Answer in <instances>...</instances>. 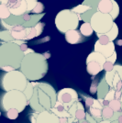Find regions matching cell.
Listing matches in <instances>:
<instances>
[{"label":"cell","instance_id":"cell-1","mask_svg":"<svg viewBox=\"0 0 122 123\" xmlns=\"http://www.w3.org/2000/svg\"><path fill=\"white\" fill-rule=\"evenodd\" d=\"M34 87L29 105L34 112L51 111L57 102V93L50 84L31 82Z\"/></svg>","mask_w":122,"mask_h":123},{"label":"cell","instance_id":"cell-2","mask_svg":"<svg viewBox=\"0 0 122 123\" xmlns=\"http://www.w3.org/2000/svg\"><path fill=\"white\" fill-rule=\"evenodd\" d=\"M19 71L30 82H36L46 75L48 72V62L42 53H30L24 56Z\"/></svg>","mask_w":122,"mask_h":123},{"label":"cell","instance_id":"cell-3","mask_svg":"<svg viewBox=\"0 0 122 123\" xmlns=\"http://www.w3.org/2000/svg\"><path fill=\"white\" fill-rule=\"evenodd\" d=\"M25 56L20 47L14 42H4L0 45V69L6 73L20 68Z\"/></svg>","mask_w":122,"mask_h":123},{"label":"cell","instance_id":"cell-4","mask_svg":"<svg viewBox=\"0 0 122 123\" xmlns=\"http://www.w3.org/2000/svg\"><path fill=\"white\" fill-rule=\"evenodd\" d=\"M30 82L26 76L18 70L6 73L1 79V88L6 91L18 90L24 92L28 83Z\"/></svg>","mask_w":122,"mask_h":123},{"label":"cell","instance_id":"cell-5","mask_svg":"<svg viewBox=\"0 0 122 123\" xmlns=\"http://www.w3.org/2000/svg\"><path fill=\"white\" fill-rule=\"evenodd\" d=\"M80 20V15L74 13L72 9H63L56 15L55 25L61 33L65 34L67 31L77 30Z\"/></svg>","mask_w":122,"mask_h":123},{"label":"cell","instance_id":"cell-6","mask_svg":"<svg viewBox=\"0 0 122 123\" xmlns=\"http://www.w3.org/2000/svg\"><path fill=\"white\" fill-rule=\"evenodd\" d=\"M29 105V101L24 93L18 90H12L4 94L1 99L2 109L6 112L9 109H17L18 112H22Z\"/></svg>","mask_w":122,"mask_h":123},{"label":"cell","instance_id":"cell-7","mask_svg":"<svg viewBox=\"0 0 122 123\" xmlns=\"http://www.w3.org/2000/svg\"><path fill=\"white\" fill-rule=\"evenodd\" d=\"M114 24V19L108 14L97 11L92 16L90 25L93 31L98 34H106L110 31Z\"/></svg>","mask_w":122,"mask_h":123},{"label":"cell","instance_id":"cell-8","mask_svg":"<svg viewBox=\"0 0 122 123\" xmlns=\"http://www.w3.org/2000/svg\"><path fill=\"white\" fill-rule=\"evenodd\" d=\"M104 78L110 88L116 91H122V65L116 64L113 70L110 72H106Z\"/></svg>","mask_w":122,"mask_h":123},{"label":"cell","instance_id":"cell-9","mask_svg":"<svg viewBox=\"0 0 122 123\" xmlns=\"http://www.w3.org/2000/svg\"><path fill=\"white\" fill-rule=\"evenodd\" d=\"M78 100H80L78 93L73 88H63L57 93V101L61 103L67 110Z\"/></svg>","mask_w":122,"mask_h":123},{"label":"cell","instance_id":"cell-10","mask_svg":"<svg viewBox=\"0 0 122 123\" xmlns=\"http://www.w3.org/2000/svg\"><path fill=\"white\" fill-rule=\"evenodd\" d=\"M97 11L110 15L115 20L119 15V6L115 0H101L98 4Z\"/></svg>","mask_w":122,"mask_h":123},{"label":"cell","instance_id":"cell-11","mask_svg":"<svg viewBox=\"0 0 122 123\" xmlns=\"http://www.w3.org/2000/svg\"><path fill=\"white\" fill-rule=\"evenodd\" d=\"M68 112L70 114V118L68 119V123H76L78 121H82L85 119V110L84 105L80 100L74 103L71 108H69Z\"/></svg>","mask_w":122,"mask_h":123},{"label":"cell","instance_id":"cell-12","mask_svg":"<svg viewBox=\"0 0 122 123\" xmlns=\"http://www.w3.org/2000/svg\"><path fill=\"white\" fill-rule=\"evenodd\" d=\"M30 120L31 123H60L59 118L51 111L30 113Z\"/></svg>","mask_w":122,"mask_h":123},{"label":"cell","instance_id":"cell-13","mask_svg":"<svg viewBox=\"0 0 122 123\" xmlns=\"http://www.w3.org/2000/svg\"><path fill=\"white\" fill-rule=\"evenodd\" d=\"M6 6L11 15L14 16L24 15L28 10V5L25 0H8Z\"/></svg>","mask_w":122,"mask_h":123},{"label":"cell","instance_id":"cell-14","mask_svg":"<svg viewBox=\"0 0 122 123\" xmlns=\"http://www.w3.org/2000/svg\"><path fill=\"white\" fill-rule=\"evenodd\" d=\"M94 51L99 52L106 59H107L116 51V50H115V43H114V41H110L109 43H107L106 45H101V44H99L97 41L95 43Z\"/></svg>","mask_w":122,"mask_h":123},{"label":"cell","instance_id":"cell-15","mask_svg":"<svg viewBox=\"0 0 122 123\" xmlns=\"http://www.w3.org/2000/svg\"><path fill=\"white\" fill-rule=\"evenodd\" d=\"M64 35H65L66 41L70 44H77L85 41V37L82 35L80 31L78 30L67 31Z\"/></svg>","mask_w":122,"mask_h":123},{"label":"cell","instance_id":"cell-16","mask_svg":"<svg viewBox=\"0 0 122 123\" xmlns=\"http://www.w3.org/2000/svg\"><path fill=\"white\" fill-rule=\"evenodd\" d=\"M102 109H103V107L100 104V102L97 99H95L94 104L88 108V113L97 120V122H101V121H103V119H102Z\"/></svg>","mask_w":122,"mask_h":123},{"label":"cell","instance_id":"cell-17","mask_svg":"<svg viewBox=\"0 0 122 123\" xmlns=\"http://www.w3.org/2000/svg\"><path fill=\"white\" fill-rule=\"evenodd\" d=\"M51 112L53 113L56 117H58L59 118H70V114H69L68 110L66 109V108H65L61 103L58 102V101L55 103L54 107L51 109Z\"/></svg>","mask_w":122,"mask_h":123},{"label":"cell","instance_id":"cell-18","mask_svg":"<svg viewBox=\"0 0 122 123\" xmlns=\"http://www.w3.org/2000/svg\"><path fill=\"white\" fill-rule=\"evenodd\" d=\"M109 90H110V86L107 85V83L106 82V79L103 77L100 83L98 84V87H97V99L98 100L104 99L107 93L109 92Z\"/></svg>","mask_w":122,"mask_h":123},{"label":"cell","instance_id":"cell-19","mask_svg":"<svg viewBox=\"0 0 122 123\" xmlns=\"http://www.w3.org/2000/svg\"><path fill=\"white\" fill-rule=\"evenodd\" d=\"M86 71L92 76H96L100 72L103 71V65L96 62H90L86 63Z\"/></svg>","mask_w":122,"mask_h":123},{"label":"cell","instance_id":"cell-20","mask_svg":"<svg viewBox=\"0 0 122 123\" xmlns=\"http://www.w3.org/2000/svg\"><path fill=\"white\" fill-rule=\"evenodd\" d=\"M106 61H107V59L102 54H100L99 52H97V51H92L86 58V63L90 62H98L101 65H104Z\"/></svg>","mask_w":122,"mask_h":123},{"label":"cell","instance_id":"cell-21","mask_svg":"<svg viewBox=\"0 0 122 123\" xmlns=\"http://www.w3.org/2000/svg\"><path fill=\"white\" fill-rule=\"evenodd\" d=\"M3 21L9 26H18V25L23 26L24 23H25V21L23 19L22 16H14V15H10V17L8 18H6V19H5V20Z\"/></svg>","mask_w":122,"mask_h":123},{"label":"cell","instance_id":"cell-22","mask_svg":"<svg viewBox=\"0 0 122 123\" xmlns=\"http://www.w3.org/2000/svg\"><path fill=\"white\" fill-rule=\"evenodd\" d=\"M44 16H45L44 12L41 13V14H37V15L33 14V15H31L30 20L29 21V22H25L23 27L24 28H33V27H35L40 22V20H41V18H42V17H44Z\"/></svg>","mask_w":122,"mask_h":123},{"label":"cell","instance_id":"cell-23","mask_svg":"<svg viewBox=\"0 0 122 123\" xmlns=\"http://www.w3.org/2000/svg\"><path fill=\"white\" fill-rule=\"evenodd\" d=\"M114 116H115V112L109 107L103 108V109H102V119L104 121H107V122L110 123L112 118Z\"/></svg>","mask_w":122,"mask_h":123},{"label":"cell","instance_id":"cell-24","mask_svg":"<svg viewBox=\"0 0 122 123\" xmlns=\"http://www.w3.org/2000/svg\"><path fill=\"white\" fill-rule=\"evenodd\" d=\"M79 31H80L81 34L84 37H90L93 34V32H94L90 23H86V22H84L82 24Z\"/></svg>","mask_w":122,"mask_h":123},{"label":"cell","instance_id":"cell-25","mask_svg":"<svg viewBox=\"0 0 122 123\" xmlns=\"http://www.w3.org/2000/svg\"><path fill=\"white\" fill-rule=\"evenodd\" d=\"M11 13L7 6L6 5H2L0 4V19L1 20H5L6 18H8L10 17Z\"/></svg>","mask_w":122,"mask_h":123},{"label":"cell","instance_id":"cell-26","mask_svg":"<svg viewBox=\"0 0 122 123\" xmlns=\"http://www.w3.org/2000/svg\"><path fill=\"white\" fill-rule=\"evenodd\" d=\"M106 35L109 38L110 41H114L116 39H117V35H118V28H117V24H116L115 22H114V24H113L112 29L108 31L107 33H106Z\"/></svg>","mask_w":122,"mask_h":123},{"label":"cell","instance_id":"cell-27","mask_svg":"<svg viewBox=\"0 0 122 123\" xmlns=\"http://www.w3.org/2000/svg\"><path fill=\"white\" fill-rule=\"evenodd\" d=\"M121 103L119 100H117V99H113L109 102V105L108 107L111 108L112 110L115 113H119L121 111Z\"/></svg>","mask_w":122,"mask_h":123},{"label":"cell","instance_id":"cell-28","mask_svg":"<svg viewBox=\"0 0 122 123\" xmlns=\"http://www.w3.org/2000/svg\"><path fill=\"white\" fill-rule=\"evenodd\" d=\"M0 40L4 41L5 42H13L14 39L11 36L10 31L5 30L3 31H0Z\"/></svg>","mask_w":122,"mask_h":123},{"label":"cell","instance_id":"cell-29","mask_svg":"<svg viewBox=\"0 0 122 123\" xmlns=\"http://www.w3.org/2000/svg\"><path fill=\"white\" fill-rule=\"evenodd\" d=\"M101 0H84V2L82 3V5L87 6L89 7H91V9L95 11H97V7H98V4Z\"/></svg>","mask_w":122,"mask_h":123},{"label":"cell","instance_id":"cell-30","mask_svg":"<svg viewBox=\"0 0 122 123\" xmlns=\"http://www.w3.org/2000/svg\"><path fill=\"white\" fill-rule=\"evenodd\" d=\"M91 9V7H89V6H85V5H78L77 6H74L73 8H72V11H73L74 13H76L78 15H82V14H84L85 12H86V11L90 10Z\"/></svg>","mask_w":122,"mask_h":123},{"label":"cell","instance_id":"cell-31","mask_svg":"<svg viewBox=\"0 0 122 123\" xmlns=\"http://www.w3.org/2000/svg\"><path fill=\"white\" fill-rule=\"evenodd\" d=\"M96 12H97V11L93 10V9H90V10L85 12L84 14L80 15V17H81V20H83L84 22H86V23H90L92 16L94 15Z\"/></svg>","mask_w":122,"mask_h":123},{"label":"cell","instance_id":"cell-32","mask_svg":"<svg viewBox=\"0 0 122 123\" xmlns=\"http://www.w3.org/2000/svg\"><path fill=\"white\" fill-rule=\"evenodd\" d=\"M33 90H34V87L32 86V84L31 82H29L28 83V85H27V87L25 88V90H24V95L26 96V98L28 99V101H30V99L32 97V94H33Z\"/></svg>","mask_w":122,"mask_h":123},{"label":"cell","instance_id":"cell-33","mask_svg":"<svg viewBox=\"0 0 122 123\" xmlns=\"http://www.w3.org/2000/svg\"><path fill=\"white\" fill-rule=\"evenodd\" d=\"M98 84H99L98 79L96 78V76H92V84H91V86H90V94H92V95L97 94Z\"/></svg>","mask_w":122,"mask_h":123},{"label":"cell","instance_id":"cell-34","mask_svg":"<svg viewBox=\"0 0 122 123\" xmlns=\"http://www.w3.org/2000/svg\"><path fill=\"white\" fill-rule=\"evenodd\" d=\"M97 36L98 37L97 42H98L99 44H101V45H106V44L110 42L109 38H108L106 34H98V33H97Z\"/></svg>","mask_w":122,"mask_h":123},{"label":"cell","instance_id":"cell-35","mask_svg":"<svg viewBox=\"0 0 122 123\" xmlns=\"http://www.w3.org/2000/svg\"><path fill=\"white\" fill-rule=\"evenodd\" d=\"M18 114H19V112L17 109L12 108V109H9V110H7L6 112L5 116L7 118H9V119H16V118L18 117Z\"/></svg>","mask_w":122,"mask_h":123},{"label":"cell","instance_id":"cell-36","mask_svg":"<svg viewBox=\"0 0 122 123\" xmlns=\"http://www.w3.org/2000/svg\"><path fill=\"white\" fill-rule=\"evenodd\" d=\"M43 10H44V6H43V4L38 1L36 6L32 9L31 12H32V14L37 15V14H41V13H43Z\"/></svg>","mask_w":122,"mask_h":123},{"label":"cell","instance_id":"cell-37","mask_svg":"<svg viewBox=\"0 0 122 123\" xmlns=\"http://www.w3.org/2000/svg\"><path fill=\"white\" fill-rule=\"evenodd\" d=\"M27 2V5H28V10H27V13L29 14L30 12L32 11V9L34 8L38 3V0H25Z\"/></svg>","mask_w":122,"mask_h":123},{"label":"cell","instance_id":"cell-38","mask_svg":"<svg viewBox=\"0 0 122 123\" xmlns=\"http://www.w3.org/2000/svg\"><path fill=\"white\" fill-rule=\"evenodd\" d=\"M84 99H85V107L86 108H90L92 105L94 104V101H95V98H93L92 97H89V96H85V95H83L82 96Z\"/></svg>","mask_w":122,"mask_h":123},{"label":"cell","instance_id":"cell-39","mask_svg":"<svg viewBox=\"0 0 122 123\" xmlns=\"http://www.w3.org/2000/svg\"><path fill=\"white\" fill-rule=\"evenodd\" d=\"M115 66V64L114 63H112L111 62H108V61H106V62L104 63V65H103V70L104 71H106V72H110L113 70V68Z\"/></svg>","mask_w":122,"mask_h":123},{"label":"cell","instance_id":"cell-40","mask_svg":"<svg viewBox=\"0 0 122 123\" xmlns=\"http://www.w3.org/2000/svg\"><path fill=\"white\" fill-rule=\"evenodd\" d=\"M115 92H116V90L115 89H113V88H110V90H109V92L107 94V96L105 97L104 99H106L107 101H111L113 99H115Z\"/></svg>","mask_w":122,"mask_h":123},{"label":"cell","instance_id":"cell-41","mask_svg":"<svg viewBox=\"0 0 122 123\" xmlns=\"http://www.w3.org/2000/svg\"><path fill=\"white\" fill-rule=\"evenodd\" d=\"M44 26H45V23H44V22H39V23L34 27V28L36 29V31H37L38 36H40L41 33H42L43 29H44Z\"/></svg>","mask_w":122,"mask_h":123},{"label":"cell","instance_id":"cell-42","mask_svg":"<svg viewBox=\"0 0 122 123\" xmlns=\"http://www.w3.org/2000/svg\"><path fill=\"white\" fill-rule=\"evenodd\" d=\"M85 119H86L89 123H98L88 112H86V114H85Z\"/></svg>","mask_w":122,"mask_h":123},{"label":"cell","instance_id":"cell-43","mask_svg":"<svg viewBox=\"0 0 122 123\" xmlns=\"http://www.w3.org/2000/svg\"><path fill=\"white\" fill-rule=\"evenodd\" d=\"M107 61L111 62L112 63H114V64H115V62H116V61H117V51H115V52H114V53H113L109 58H107Z\"/></svg>","mask_w":122,"mask_h":123},{"label":"cell","instance_id":"cell-44","mask_svg":"<svg viewBox=\"0 0 122 123\" xmlns=\"http://www.w3.org/2000/svg\"><path fill=\"white\" fill-rule=\"evenodd\" d=\"M97 100H98V99H97ZM98 101L100 102V104L102 105L103 108L108 107V105H109V101H107V100H106V99H99Z\"/></svg>","mask_w":122,"mask_h":123},{"label":"cell","instance_id":"cell-45","mask_svg":"<svg viewBox=\"0 0 122 123\" xmlns=\"http://www.w3.org/2000/svg\"><path fill=\"white\" fill-rule=\"evenodd\" d=\"M22 18H23V19H24V21H25V22H29V21L30 20V18H31V15L28 14V13H25L24 15H22Z\"/></svg>","mask_w":122,"mask_h":123},{"label":"cell","instance_id":"cell-46","mask_svg":"<svg viewBox=\"0 0 122 123\" xmlns=\"http://www.w3.org/2000/svg\"><path fill=\"white\" fill-rule=\"evenodd\" d=\"M117 123H122V105H121V111L117 114V118L116 119Z\"/></svg>","mask_w":122,"mask_h":123},{"label":"cell","instance_id":"cell-47","mask_svg":"<svg viewBox=\"0 0 122 123\" xmlns=\"http://www.w3.org/2000/svg\"><path fill=\"white\" fill-rule=\"evenodd\" d=\"M19 47H20L21 51H23V52L27 51V50H28V48H29V47H28V44H27L26 42H25V43H23V44H21V45Z\"/></svg>","mask_w":122,"mask_h":123},{"label":"cell","instance_id":"cell-48","mask_svg":"<svg viewBox=\"0 0 122 123\" xmlns=\"http://www.w3.org/2000/svg\"><path fill=\"white\" fill-rule=\"evenodd\" d=\"M33 52H35V51H33L32 49H30V48H28V50L26 51H24V54L25 55H27V54H30V53H33Z\"/></svg>","mask_w":122,"mask_h":123},{"label":"cell","instance_id":"cell-49","mask_svg":"<svg viewBox=\"0 0 122 123\" xmlns=\"http://www.w3.org/2000/svg\"><path fill=\"white\" fill-rule=\"evenodd\" d=\"M42 54H43V56L46 58V60H48V59L51 57V53H50L49 51H46L45 53H42Z\"/></svg>","mask_w":122,"mask_h":123},{"label":"cell","instance_id":"cell-50","mask_svg":"<svg viewBox=\"0 0 122 123\" xmlns=\"http://www.w3.org/2000/svg\"><path fill=\"white\" fill-rule=\"evenodd\" d=\"M117 45H122V40H119V41H117Z\"/></svg>","mask_w":122,"mask_h":123},{"label":"cell","instance_id":"cell-51","mask_svg":"<svg viewBox=\"0 0 122 123\" xmlns=\"http://www.w3.org/2000/svg\"><path fill=\"white\" fill-rule=\"evenodd\" d=\"M119 101H120V103L122 104V94H121V97H120V98H119Z\"/></svg>","mask_w":122,"mask_h":123},{"label":"cell","instance_id":"cell-52","mask_svg":"<svg viewBox=\"0 0 122 123\" xmlns=\"http://www.w3.org/2000/svg\"><path fill=\"white\" fill-rule=\"evenodd\" d=\"M98 123H109V122H107V121H104V120H103V121H101V122H98Z\"/></svg>","mask_w":122,"mask_h":123},{"label":"cell","instance_id":"cell-53","mask_svg":"<svg viewBox=\"0 0 122 123\" xmlns=\"http://www.w3.org/2000/svg\"><path fill=\"white\" fill-rule=\"evenodd\" d=\"M110 123H117V122L116 121V120H114V121H112V122H110Z\"/></svg>","mask_w":122,"mask_h":123},{"label":"cell","instance_id":"cell-54","mask_svg":"<svg viewBox=\"0 0 122 123\" xmlns=\"http://www.w3.org/2000/svg\"><path fill=\"white\" fill-rule=\"evenodd\" d=\"M0 116H1V111H0Z\"/></svg>","mask_w":122,"mask_h":123},{"label":"cell","instance_id":"cell-55","mask_svg":"<svg viewBox=\"0 0 122 123\" xmlns=\"http://www.w3.org/2000/svg\"><path fill=\"white\" fill-rule=\"evenodd\" d=\"M121 93H122V91H121Z\"/></svg>","mask_w":122,"mask_h":123}]
</instances>
